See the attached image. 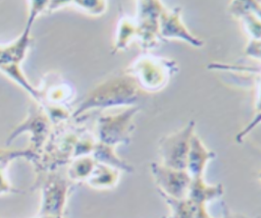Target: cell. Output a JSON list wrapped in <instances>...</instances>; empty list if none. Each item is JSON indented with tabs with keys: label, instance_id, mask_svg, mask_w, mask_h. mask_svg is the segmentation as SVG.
Returning a JSON list of instances; mask_svg holds the SVG:
<instances>
[{
	"label": "cell",
	"instance_id": "cell-1",
	"mask_svg": "<svg viewBox=\"0 0 261 218\" xmlns=\"http://www.w3.org/2000/svg\"><path fill=\"white\" fill-rule=\"evenodd\" d=\"M139 87L130 75L110 78L92 90L74 112L79 116L93 108H108L113 106L132 105L139 97Z\"/></svg>",
	"mask_w": 261,
	"mask_h": 218
},
{
	"label": "cell",
	"instance_id": "cell-2",
	"mask_svg": "<svg viewBox=\"0 0 261 218\" xmlns=\"http://www.w3.org/2000/svg\"><path fill=\"white\" fill-rule=\"evenodd\" d=\"M46 5L47 1H32L28 23L21 36L13 44L4 48H0V70L15 80L23 89H25L36 100L37 90H35L29 84V81L21 73L19 69V63L22 61L27 53V49L30 45L31 25L35 17H37V15L46 7Z\"/></svg>",
	"mask_w": 261,
	"mask_h": 218
},
{
	"label": "cell",
	"instance_id": "cell-3",
	"mask_svg": "<svg viewBox=\"0 0 261 218\" xmlns=\"http://www.w3.org/2000/svg\"><path fill=\"white\" fill-rule=\"evenodd\" d=\"M177 70L173 61L144 54L137 57L128 67V75L136 81L139 89L156 92L162 89Z\"/></svg>",
	"mask_w": 261,
	"mask_h": 218
},
{
	"label": "cell",
	"instance_id": "cell-4",
	"mask_svg": "<svg viewBox=\"0 0 261 218\" xmlns=\"http://www.w3.org/2000/svg\"><path fill=\"white\" fill-rule=\"evenodd\" d=\"M35 187L41 190L40 216L53 218L64 216V209L71 182L57 171L37 172Z\"/></svg>",
	"mask_w": 261,
	"mask_h": 218
},
{
	"label": "cell",
	"instance_id": "cell-5",
	"mask_svg": "<svg viewBox=\"0 0 261 218\" xmlns=\"http://www.w3.org/2000/svg\"><path fill=\"white\" fill-rule=\"evenodd\" d=\"M138 110L137 107H133L117 114L99 117L96 125V141L110 147L129 143L134 130L133 118Z\"/></svg>",
	"mask_w": 261,
	"mask_h": 218
},
{
	"label": "cell",
	"instance_id": "cell-6",
	"mask_svg": "<svg viewBox=\"0 0 261 218\" xmlns=\"http://www.w3.org/2000/svg\"><path fill=\"white\" fill-rule=\"evenodd\" d=\"M193 133L194 122L191 121L180 130L163 137L158 145L160 164L174 169L186 170L190 139Z\"/></svg>",
	"mask_w": 261,
	"mask_h": 218
},
{
	"label": "cell",
	"instance_id": "cell-7",
	"mask_svg": "<svg viewBox=\"0 0 261 218\" xmlns=\"http://www.w3.org/2000/svg\"><path fill=\"white\" fill-rule=\"evenodd\" d=\"M150 170L161 197L173 200L187 198L192 180L187 170L170 168L157 162L151 163Z\"/></svg>",
	"mask_w": 261,
	"mask_h": 218
},
{
	"label": "cell",
	"instance_id": "cell-8",
	"mask_svg": "<svg viewBox=\"0 0 261 218\" xmlns=\"http://www.w3.org/2000/svg\"><path fill=\"white\" fill-rule=\"evenodd\" d=\"M23 131H29L31 133V145L28 150L33 158L32 163H34L51 133L50 120L43 108H31L28 118L11 132L7 144H10L14 138Z\"/></svg>",
	"mask_w": 261,
	"mask_h": 218
},
{
	"label": "cell",
	"instance_id": "cell-9",
	"mask_svg": "<svg viewBox=\"0 0 261 218\" xmlns=\"http://www.w3.org/2000/svg\"><path fill=\"white\" fill-rule=\"evenodd\" d=\"M139 6L136 20L137 36L140 37L142 45L147 49L155 46L157 42L158 18L163 8L158 1H141Z\"/></svg>",
	"mask_w": 261,
	"mask_h": 218
},
{
	"label": "cell",
	"instance_id": "cell-10",
	"mask_svg": "<svg viewBox=\"0 0 261 218\" xmlns=\"http://www.w3.org/2000/svg\"><path fill=\"white\" fill-rule=\"evenodd\" d=\"M158 31L164 38H177L187 41L193 46H202L203 42L195 38L184 25L180 19V8L172 10H161L158 18Z\"/></svg>",
	"mask_w": 261,
	"mask_h": 218
},
{
	"label": "cell",
	"instance_id": "cell-11",
	"mask_svg": "<svg viewBox=\"0 0 261 218\" xmlns=\"http://www.w3.org/2000/svg\"><path fill=\"white\" fill-rule=\"evenodd\" d=\"M215 158V153L209 150L200 138L194 132L190 139L187 155L186 170L192 178L203 177L207 164Z\"/></svg>",
	"mask_w": 261,
	"mask_h": 218
},
{
	"label": "cell",
	"instance_id": "cell-12",
	"mask_svg": "<svg viewBox=\"0 0 261 218\" xmlns=\"http://www.w3.org/2000/svg\"><path fill=\"white\" fill-rule=\"evenodd\" d=\"M170 209V214L164 218H213L207 211L206 205L189 198L173 200L162 197Z\"/></svg>",
	"mask_w": 261,
	"mask_h": 218
},
{
	"label": "cell",
	"instance_id": "cell-13",
	"mask_svg": "<svg viewBox=\"0 0 261 218\" xmlns=\"http://www.w3.org/2000/svg\"><path fill=\"white\" fill-rule=\"evenodd\" d=\"M119 172L120 171L115 168L96 162L93 171L91 172L85 183L88 186L98 190L112 189L118 183L120 176Z\"/></svg>",
	"mask_w": 261,
	"mask_h": 218
},
{
	"label": "cell",
	"instance_id": "cell-14",
	"mask_svg": "<svg viewBox=\"0 0 261 218\" xmlns=\"http://www.w3.org/2000/svg\"><path fill=\"white\" fill-rule=\"evenodd\" d=\"M222 194V184H209L203 177H196L191 180L187 198L206 205L208 202L220 198Z\"/></svg>",
	"mask_w": 261,
	"mask_h": 218
},
{
	"label": "cell",
	"instance_id": "cell-15",
	"mask_svg": "<svg viewBox=\"0 0 261 218\" xmlns=\"http://www.w3.org/2000/svg\"><path fill=\"white\" fill-rule=\"evenodd\" d=\"M17 158H25L32 161V155L28 149L24 150H0V195L16 193L7 178L9 163Z\"/></svg>",
	"mask_w": 261,
	"mask_h": 218
},
{
	"label": "cell",
	"instance_id": "cell-16",
	"mask_svg": "<svg viewBox=\"0 0 261 218\" xmlns=\"http://www.w3.org/2000/svg\"><path fill=\"white\" fill-rule=\"evenodd\" d=\"M92 157L94 158V160L97 163H101V164L110 166L119 171H125V172L133 171V167L116 155L113 147H110V146H107V145L97 142L95 145V148L93 150Z\"/></svg>",
	"mask_w": 261,
	"mask_h": 218
},
{
	"label": "cell",
	"instance_id": "cell-17",
	"mask_svg": "<svg viewBox=\"0 0 261 218\" xmlns=\"http://www.w3.org/2000/svg\"><path fill=\"white\" fill-rule=\"evenodd\" d=\"M67 165L68 167L66 171V177L68 178V180L71 183L82 181L85 182L93 171L96 165V161L94 160L92 155H88L75 157L71 159Z\"/></svg>",
	"mask_w": 261,
	"mask_h": 218
},
{
	"label": "cell",
	"instance_id": "cell-18",
	"mask_svg": "<svg viewBox=\"0 0 261 218\" xmlns=\"http://www.w3.org/2000/svg\"><path fill=\"white\" fill-rule=\"evenodd\" d=\"M137 35L136 19L132 17H121L117 24L116 38H115V50H123L129 44L132 39Z\"/></svg>",
	"mask_w": 261,
	"mask_h": 218
},
{
	"label": "cell",
	"instance_id": "cell-19",
	"mask_svg": "<svg viewBox=\"0 0 261 218\" xmlns=\"http://www.w3.org/2000/svg\"><path fill=\"white\" fill-rule=\"evenodd\" d=\"M74 3L84 11H88L91 14H100L104 12L106 4L104 1H74Z\"/></svg>",
	"mask_w": 261,
	"mask_h": 218
},
{
	"label": "cell",
	"instance_id": "cell-20",
	"mask_svg": "<svg viewBox=\"0 0 261 218\" xmlns=\"http://www.w3.org/2000/svg\"><path fill=\"white\" fill-rule=\"evenodd\" d=\"M221 218H250L244 214H241V213H237V212H233L231 210H229L225 205L223 207V215Z\"/></svg>",
	"mask_w": 261,
	"mask_h": 218
},
{
	"label": "cell",
	"instance_id": "cell-21",
	"mask_svg": "<svg viewBox=\"0 0 261 218\" xmlns=\"http://www.w3.org/2000/svg\"><path fill=\"white\" fill-rule=\"evenodd\" d=\"M37 218H53V217H49V216H40V215H38Z\"/></svg>",
	"mask_w": 261,
	"mask_h": 218
},
{
	"label": "cell",
	"instance_id": "cell-22",
	"mask_svg": "<svg viewBox=\"0 0 261 218\" xmlns=\"http://www.w3.org/2000/svg\"><path fill=\"white\" fill-rule=\"evenodd\" d=\"M57 218H64V216H61V217H57Z\"/></svg>",
	"mask_w": 261,
	"mask_h": 218
}]
</instances>
